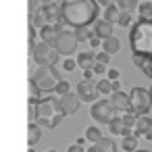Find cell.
I'll list each match as a JSON object with an SVG mask.
<instances>
[{
	"mask_svg": "<svg viewBox=\"0 0 152 152\" xmlns=\"http://www.w3.org/2000/svg\"><path fill=\"white\" fill-rule=\"evenodd\" d=\"M129 46L131 54L152 58V19H140L137 23H133L129 34Z\"/></svg>",
	"mask_w": 152,
	"mask_h": 152,
	"instance_id": "cell-2",
	"label": "cell"
},
{
	"mask_svg": "<svg viewBox=\"0 0 152 152\" xmlns=\"http://www.w3.org/2000/svg\"><path fill=\"white\" fill-rule=\"evenodd\" d=\"M48 152H56V150H48Z\"/></svg>",
	"mask_w": 152,
	"mask_h": 152,
	"instance_id": "cell-47",
	"label": "cell"
},
{
	"mask_svg": "<svg viewBox=\"0 0 152 152\" xmlns=\"http://www.w3.org/2000/svg\"><path fill=\"white\" fill-rule=\"evenodd\" d=\"M29 79L42 90V92H56V86L61 83V75L54 71V67H38L31 75H29Z\"/></svg>",
	"mask_w": 152,
	"mask_h": 152,
	"instance_id": "cell-4",
	"label": "cell"
},
{
	"mask_svg": "<svg viewBox=\"0 0 152 152\" xmlns=\"http://www.w3.org/2000/svg\"><path fill=\"white\" fill-rule=\"evenodd\" d=\"M96 2H98L100 7H104V9H108V7H113V4H117V0H96Z\"/></svg>",
	"mask_w": 152,
	"mask_h": 152,
	"instance_id": "cell-41",
	"label": "cell"
},
{
	"mask_svg": "<svg viewBox=\"0 0 152 152\" xmlns=\"http://www.w3.org/2000/svg\"><path fill=\"white\" fill-rule=\"evenodd\" d=\"M67 152H88L83 146H79V144H71L69 148H67Z\"/></svg>",
	"mask_w": 152,
	"mask_h": 152,
	"instance_id": "cell-40",
	"label": "cell"
},
{
	"mask_svg": "<svg viewBox=\"0 0 152 152\" xmlns=\"http://www.w3.org/2000/svg\"><path fill=\"white\" fill-rule=\"evenodd\" d=\"M69 92H71V86H69V81H65V79H61V83L56 86V92H54V94H56V96L61 98V96H67Z\"/></svg>",
	"mask_w": 152,
	"mask_h": 152,
	"instance_id": "cell-34",
	"label": "cell"
},
{
	"mask_svg": "<svg viewBox=\"0 0 152 152\" xmlns=\"http://www.w3.org/2000/svg\"><path fill=\"white\" fill-rule=\"evenodd\" d=\"M121 119H123V123H125V127H129V129H133L135 127V123H137V115L135 113H123L121 115Z\"/></svg>",
	"mask_w": 152,
	"mask_h": 152,
	"instance_id": "cell-32",
	"label": "cell"
},
{
	"mask_svg": "<svg viewBox=\"0 0 152 152\" xmlns=\"http://www.w3.org/2000/svg\"><path fill=\"white\" fill-rule=\"evenodd\" d=\"M108 131H110L113 135H121V137H123V131H125V123H123V119L117 117L115 121H110V123H108Z\"/></svg>",
	"mask_w": 152,
	"mask_h": 152,
	"instance_id": "cell-26",
	"label": "cell"
},
{
	"mask_svg": "<svg viewBox=\"0 0 152 152\" xmlns=\"http://www.w3.org/2000/svg\"><path fill=\"white\" fill-rule=\"evenodd\" d=\"M40 137H42V125L29 123V127H27V144H29V148H34V144H38Z\"/></svg>",
	"mask_w": 152,
	"mask_h": 152,
	"instance_id": "cell-18",
	"label": "cell"
},
{
	"mask_svg": "<svg viewBox=\"0 0 152 152\" xmlns=\"http://www.w3.org/2000/svg\"><path fill=\"white\" fill-rule=\"evenodd\" d=\"M29 152H36V150H29Z\"/></svg>",
	"mask_w": 152,
	"mask_h": 152,
	"instance_id": "cell-48",
	"label": "cell"
},
{
	"mask_svg": "<svg viewBox=\"0 0 152 152\" xmlns=\"http://www.w3.org/2000/svg\"><path fill=\"white\" fill-rule=\"evenodd\" d=\"M129 98H131V113H135V115H146V113L150 110V106H152L150 90H144V88H131Z\"/></svg>",
	"mask_w": 152,
	"mask_h": 152,
	"instance_id": "cell-7",
	"label": "cell"
},
{
	"mask_svg": "<svg viewBox=\"0 0 152 152\" xmlns=\"http://www.w3.org/2000/svg\"><path fill=\"white\" fill-rule=\"evenodd\" d=\"M88 44H90V48H102V38H98V36L94 34V36L90 38V42H88Z\"/></svg>",
	"mask_w": 152,
	"mask_h": 152,
	"instance_id": "cell-39",
	"label": "cell"
},
{
	"mask_svg": "<svg viewBox=\"0 0 152 152\" xmlns=\"http://www.w3.org/2000/svg\"><path fill=\"white\" fill-rule=\"evenodd\" d=\"M58 50H56V46H52V44H46V42H40L36 48H34V52L29 54L31 56V61L38 65V67H54L56 65V61H58Z\"/></svg>",
	"mask_w": 152,
	"mask_h": 152,
	"instance_id": "cell-5",
	"label": "cell"
},
{
	"mask_svg": "<svg viewBox=\"0 0 152 152\" xmlns=\"http://www.w3.org/2000/svg\"><path fill=\"white\" fill-rule=\"evenodd\" d=\"M94 34H96L98 38H102V40L110 38V36H113V23H108V21H104V19H98V21L94 23Z\"/></svg>",
	"mask_w": 152,
	"mask_h": 152,
	"instance_id": "cell-17",
	"label": "cell"
},
{
	"mask_svg": "<svg viewBox=\"0 0 152 152\" xmlns=\"http://www.w3.org/2000/svg\"><path fill=\"white\" fill-rule=\"evenodd\" d=\"M77 96L83 100V102H96L98 100V81L96 79H83L77 83Z\"/></svg>",
	"mask_w": 152,
	"mask_h": 152,
	"instance_id": "cell-9",
	"label": "cell"
},
{
	"mask_svg": "<svg viewBox=\"0 0 152 152\" xmlns=\"http://www.w3.org/2000/svg\"><path fill=\"white\" fill-rule=\"evenodd\" d=\"M96 0H63V21L67 27H88L98 19Z\"/></svg>",
	"mask_w": 152,
	"mask_h": 152,
	"instance_id": "cell-1",
	"label": "cell"
},
{
	"mask_svg": "<svg viewBox=\"0 0 152 152\" xmlns=\"http://www.w3.org/2000/svg\"><path fill=\"white\" fill-rule=\"evenodd\" d=\"M92 71H94L96 79H102V77H106V73H108V67H106V65H100V63H96Z\"/></svg>",
	"mask_w": 152,
	"mask_h": 152,
	"instance_id": "cell-35",
	"label": "cell"
},
{
	"mask_svg": "<svg viewBox=\"0 0 152 152\" xmlns=\"http://www.w3.org/2000/svg\"><path fill=\"white\" fill-rule=\"evenodd\" d=\"M58 102H61V108H63V113L69 117V115H75V113L79 110L81 98L77 96V92H69L67 96H61V98H58Z\"/></svg>",
	"mask_w": 152,
	"mask_h": 152,
	"instance_id": "cell-11",
	"label": "cell"
},
{
	"mask_svg": "<svg viewBox=\"0 0 152 152\" xmlns=\"http://www.w3.org/2000/svg\"><path fill=\"white\" fill-rule=\"evenodd\" d=\"M133 135H144L146 140H152V119L148 115H137V123L133 127Z\"/></svg>",
	"mask_w": 152,
	"mask_h": 152,
	"instance_id": "cell-12",
	"label": "cell"
},
{
	"mask_svg": "<svg viewBox=\"0 0 152 152\" xmlns=\"http://www.w3.org/2000/svg\"><path fill=\"white\" fill-rule=\"evenodd\" d=\"M119 15H121V9H119L117 4H113V7H108V9H104V15H102V19L115 25V23L119 21Z\"/></svg>",
	"mask_w": 152,
	"mask_h": 152,
	"instance_id": "cell-21",
	"label": "cell"
},
{
	"mask_svg": "<svg viewBox=\"0 0 152 152\" xmlns=\"http://www.w3.org/2000/svg\"><path fill=\"white\" fill-rule=\"evenodd\" d=\"M131 63H133L135 67H140L142 73H144L146 77L152 79V58H148V56H140V54H131Z\"/></svg>",
	"mask_w": 152,
	"mask_h": 152,
	"instance_id": "cell-16",
	"label": "cell"
},
{
	"mask_svg": "<svg viewBox=\"0 0 152 152\" xmlns=\"http://www.w3.org/2000/svg\"><path fill=\"white\" fill-rule=\"evenodd\" d=\"M102 50H104V52H108V54L113 56V54H117V52L121 50V42H119L115 36H110V38L102 40Z\"/></svg>",
	"mask_w": 152,
	"mask_h": 152,
	"instance_id": "cell-19",
	"label": "cell"
},
{
	"mask_svg": "<svg viewBox=\"0 0 152 152\" xmlns=\"http://www.w3.org/2000/svg\"><path fill=\"white\" fill-rule=\"evenodd\" d=\"M63 29H67L65 21L54 23V25H52V23H48L46 27H42V29H40V38H42V42L56 46V40H58V36H61V31H63Z\"/></svg>",
	"mask_w": 152,
	"mask_h": 152,
	"instance_id": "cell-10",
	"label": "cell"
},
{
	"mask_svg": "<svg viewBox=\"0 0 152 152\" xmlns=\"http://www.w3.org/2000/svg\"><path fill=\"white\" fill-rule=\"evenodd\" d=\"M96 152H117V144L113 137H102L98 144H94Z\"/></svg>",
	"mask_w": 152,
	"mask_h": 152,
	"instance_id": "cell-20",
	"label": "cell"
},
{
	"mask_svg": "<svg viewBox=\"0 0 152 152\" xmlns=\"http://www.w3.org/2000/svg\"><path fill=\"white\" fill-rule=\"evenodd\" d=\"M77 44H79V40L75 36V29H63L61 36H58V40H56V50L61 54L69 56V54H73L77 50Z\"/></svg>",
	"mask_w": 152,
	"mask_h": 152,
	"instance_id": "cell-8",
	"label": "cell"
},
{
	"mask_svg": "<svg viewBox=\"0 0 152 152\" xmlns=\"http://www.w3.org/2000/svg\"><path fill=\"white\" fill-rule=\"evenodd\" d=\"M40 94H42V90L29 79V83H27V98H29V102H40V100H42Z\"/></svg>",
	"mask_w": 152,
	"mask_h": 152,
	"instance_id": "cell-28",
	"label": "cell"
},
{
	"mask_svg": "<svg viewBox=\"0 0 152 152\" xmlns=\"http://www.w3.org/2000/svg\"><path fill=\"white\" fill-rule=\"evenodd\" d=\"M90 115H92L94 121H98V123H106V125H108L110 121L117 119V108L113 106L110 100H96V102L92 104Z\"/></svg>",
	"mask_w": 152,
	"mask_h": 152,
	"instance_id": "cell-6",
	"label": "cell"
},
{
	"mask_svg": "<svg viewBox=\"0 0 152 152\" xmlns=\"http://www.w3.org/2000/svg\"><path fill=\"white\" fill-rule=\"evenodd\" d=\"M121 146H123V150H127V152H137V137H135V135H125L123 142H121Z\"/></svg>",
	"mask_w": 152,
	"mask_h": 152,
	"instance_id": "cell-29",
	"label": "cell"
},
{
	"mask_svg": "<svg viewBox=\"0 0 152 152\" xmlns=\"http://www.w3.org/2000/svg\"><path fill=\"white\" fill-rule=\"evenodd\" d=\"M110 102H113V106L117 108V113H129V110H131V98H129V94H125V92H113Z\"/></svg>",
	"mask_w": 152,
	"mask_h": 152,
	"instance_id": "cell-14",
	"label": "cell"
},
{
	"mask_svg": "<svg viewBox=\"0 0 152 152\" xmlns=\"http://www.w3.org/2000/svg\"><path fill=\"white\" fill-rule=\"evenodd\" d=\"M94 65H96V52L83 50V52L77 54V67H79L81 71H92Z\"/></svg>",
	"mask_w": 152,
	"mask_h": 152,
	"instance_id": "cell-15",
	"label": "cell"
},
{
	"mask_svg": "<svg viewBox=\"0 0 152 152\" xmlns=\"http://www.w3.org/2000/svg\"><path fill=\"white\" fill-rule=\"evenodd\" d=\"M108 61H110V54H108V52H104V50L96 52V63H100V65H106V67H108Z\"/></svg>",
	"mask_w": 152,
	"mask_h": 152,
	"instance_id": "cell-36",
	"label": "cell"
},
{
	"mask_svg": "<svg viewBox=\"0 0 152 152\" xmlns=\"http://www.w3.org/2000/svg\"><path fill=\"white\" fill-rule=\"evenodd\" d=\"M150 100H152V88H150Z\"/></svg>",
	"mask_w": 152,
	"mask_h": 152,
	"instance_id": "cell-45",
	"label": "cell"
},
{
	"mask_svg": "<svg viewBox=\"0 0 152 152\" xmlns=\"http://www.w3.org/2000/svg\"><path fill=\"white\" fill-rule=\"evenodd\" d=\"M75 36L79 42H90V38L94 36V29H88V27H77L75 29Z\"/></svg>",
	"mask_w": 152,
	"mask_h": 152,
	"instance_id": "cell-31",
	"label": "cell"
},
{
	"mask_svg": "<svg viewBox=\"0 0 152 152\" xmlns=\"http://www.w3.org/2000/svg\"><path fill=\"white\" fill-rule=\"evenodd\" d=\"M113 92H115V86L110 79H106V77L98 79V94L100 96H113Z\"/></svg>",
	"mask_w": 152,
	"mask_h": 152,
	"instance_id": "cell-22",
	"label": "cell"
},
{
	"mask_svg": "<svg viewBox=\"0 0 152 152\" xmlns=\"http://www.w3.org/2000/svg\"><path fill=\"white\" fill-rule=\"evenodd\" d=\"M42 9H44V0H27V11H29V15L42 11Z\"/></svg>",
	"mask_w": 152,
	"mask_h": 152,
	"instance_id": "cell-33",
	"label": "cell"
},
{
	"mask_svg": "<svg viewBox=\"0 0 152 152\" xmlns=\"http://www.w3.org/2000/svg\"><path fill=\"white\" fill-rule=\"evenodd\" d=\"M50 2H56V0H44V4H50Z\"/></svg>",
	"mask_w": 152,
	"mask_h": 152,
	"instance_id": "cell-44",
	"label": "cell"
},
{
	"mask_svg": "<svg viewBox=\"0 0 152 152\" xmlns=\"http://www.w3.org/2000/svg\"><path fill=\"white\" fill-rule=\"evenodd\" d=\"M63 117H67V115L61 108L58 96H52L50 94L48 98H42L38 102V121H36L38 125H42L46 129H54L63 121Z\"/></svg>",
	"mask_w": 152,
	"mask_h": 152,
	"instance_id": "cell-3",
	"label": "cell"
},
{
	"mask_svg": "<svg viewBox=\"0 0 152 152\" xmlns=\"http://www.w3.org/2000/svg\"><path fill=\"white\" fill-rule=\"evenodd\" d=\"M42 13H44V17H46V21L48 23H61L63 21V4H58V2H50V4H44V9H42Z\"/></svg>",
	"mask_w": 152,
	"mask_h": 152,
	"instance_id": "cell-13",
	"label": "cell"
},
{
	"mask_svg": "<svg viewBox=\"0 0 152 152\" xmlns=\"http://www.w3.org/2000/svg\"><path fill=\"white\" fill-rule=\"evenodd\" d=\"M86 142H88V140H86V135H81V137H77V142H75V144H79V146H86Z\"/></svg>",
	"mask_w": 152,
	"mask_h": 152,
	"instance_id": "cell-42",
	"label": "cell"
},
{
	"mask_svg": "<svg viewBox=\"0 0 152 152\" xmlns=\"http://www.w3.org/2000/svg\"><path fill=\"white\" fill-rule=\"evenodd\" d=\"M131 23H133V13H125V11H121L117 25H119V27H131Z\"/></svg>",
	"mask_w": 152,
	"mask_h": 152,
	"instance_id": "cell-30",
	"label": "cell"
},
{
	"mask_svg": "<svg viewBox=\"0 0 152 152\" xmlns=\"http://www.w3.org/2000/svg\"><path fill=\"white\" fill-rule=\"evenodd\" d=\"M137 15H140V19H152V0H144V2H140Z\"/></svg>",
	"mask_w": 152,
	"mask_h": 152,
	"instance_id": "cell-27",
	"label": "cell"
},
{
	"mask_svg": "<svg viewBox=\"0 0 152 152\" xmlns=\"http://www.w3.org/2000/svg\"><path fill=\"white\" fill-rule=\"evenodd\" d=\"M29 25H34L36 29H42V27H46V25H48V21H46L44 13H42V11H38V13L29 15Z\"/></svg>",
	"mask_w": 152,
	"mask_h": 152,
	"instance_id": "cell-24",
	"label": "cell"
},
{
	"mask_svg": "<svg viewBox=\"0 0 152 152\" xmlns=\"http://www.w3.org/2000/svg\"><path fill=\"white\" fill-rule=\"evenodd\" d=\"M119 77H121V73H119V69H115V67H108V73H106V79H110V81H119Z\"/></svg>",
	"mask_w": 152,
	"mask_h": 152,
	"instance_id": "cell-38",
	"label": "cell"
},
{
	"mask_svg": "<svg viewBox=\"0 0 152 152\" xmlns=\"http://www.w3.org/2000/svg\"><path fill=\"white\" fill-rule=\"evenodd\" d=\"M83 135H86V140H88V142H92V144H98V142L104 137L96 125H90V127H86V133H83Z\"/></svg>",
	"mask_w": 152,
	"mask_h": 152,
	"instance_id": "cell-23",
	"label": "cell"
},
{
	"mask_svg": "<svg viewBox=\"0 0 152 152\" xmlns=\"http://www.w3.org/2000/svg\"><path fill=\"white\" fill-rule=\"evenodd\" d=\"M117 7L125 13H133L140 9V0H117Z\"/></svg>",
	"mask_w": 152,
	"mask_h": 152,
	"instance_id": "cell-25",
	"label": "cell"
},
{
	"mask_svg": "<svg viewBox=\"0 0 152 152\" xmlns=\"http://www.w3.org/2000/svg\"><path fill=\"white\" fill-rule=\"evenodd\" d=\"M146 115H148V117H150V119H152V106H150V110H148V113H146Z\"/></svg>",
	"mask_w": 152,
	"mask_h": 152,
	"instance_id": "cell-43",
	"label": "cell"
},
{
	"mask_svg": "<svg viewBox=\"0 0 152 152\" xmlns=\"http://www.w3.org/2000/svg\"><path fill=\"white\" fill-rule=\"evenodd\" d=\"M63 69H65L67 73L75 71V69H77V61H73V58H65V61H63Z\"/></svg>",
	"mask_w": 152,
	"mask_h": 152,
	"instance_id": "cell-37",
	"label": "cell"
},
{
	"mask_svg": "<svg viewBox=\"0 0 152 152\" xmlns=\"http://www.w3.org/2000/svg\"><path fill=\"white\" fill-rule=\"evenodd\" d=\"M137 152H148V150H137Z\"/></svg>",
	"mask_w": 152,
	"mask_h": 152,
	"instance_id": "cell-46",
	"label": "cell"
}]
</instances>
